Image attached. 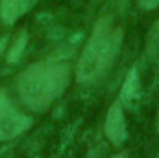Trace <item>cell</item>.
<instances>
[{
  "label": "cell",
  "instance_id": "cell-8",
  "mask_svg": "<svg viewBox=\"0 0 159 158\" xmlns=\"http://www.w3.org/2000/svg\"><path fill=\"white\" fill-rule=\"evenodd\" d=\"M148 52L150 54H156L159 50V21H156V24L150 28L148 32Z\"/></svg>",
  "mask_w": 159,
  "mask_h": 158
},
{
  "label": "cell",
  "instance_id": "cell-5",
  "mask_svg": "<svg viewBox=\"0 0 159 158\" xmlns=\"http://www.w3.org/2000/svg\"><path fill=\"white\" fill-rule=\"evenodd\" d=\"M37 0H0V19L4 24H15L22 15H26Z\"/></svg>",
  "mask_w": 159,
  "mask_h": 158
},
{
  "label": "cell",
  "instance_id": "cell-1",
  "mask_svg": "<svg viewBox=\"0 0 159 158\" xmlns=\"http://www.w3.org/2000/svg\"><path fill=\"white\" fill-rule=\"evenodd\" d=\"M124 39L122 26L115 22L111 15L100 17L87 39L76 67V80L80 84H93L113 65L119 56Z\"/></svg>",
  "mask_w": 159,
  "mask_h": 158
},
{
  "label": "cell",
  "instance_id": "cell-9",
  "mask_svg": "<svg viewBox=\"0 0 159 158\" xmlns=\"http://www.w3.org/2000/svg\"><path fill=\"white\" fill-rule=\"evenodd\" d=\"M137 4L143 9H156L159 6V0H137Z\"/></svg>",
  "mask_w": 159,
  "mask_h": 158
},
{
  "label": "cell",
  "instance_id": "cell-4",
  "mask_svg": "<svg viewBox=\"0 0 159 158\" xmlns=\"http://www.w3.org/2000/svg\"><path fill=\"white\" fill-rule=\"evenodd\" d=\"M104 132L106 138L113 143V145H122L126 136H128V128H126V119H124V112L120 102H115L107 116H106V123H104Z\"/></svg>",
  "mask_w": 159,
  "mask_h": 158
},
{
  "label": "cell",
  "instance_id": "cell-2",
  "mask_svg": "<svg viewBox=\"0 0 159 158\" xmlns=\"http://www.w3.org/2000/svg\"><path fill=\"white\" fill-rule=\"evenodd\" d=\"M70 80V69L57 60H44L30 65L19 78V95L32 110H43L56 101Z\"/></svg>",
  "mask_w": 159,
  "mask_h": 158
},
{
  "label": "cell",
  "instance_id": "cell-11",
  "mask_svg": "<svg viewBox=\"0 0 159 158\" xmlns=\"http://www.w3.org/2000/svg\"><path fill=\"white\" fill-rule=\"evenodd\" d=\"M157 121H159V119H157Z\"/></svg>",
  "mask_w": 159,
  "mask_h": 158
},
{
  "label": "cell",
  "instance_id": "cell-10",
  "mask_svg": "<svg viewBox=\"0 0 159 158\" xmlns=\"http://www.w3.org/2000/svg\"><path fill=\"white\" fill-rule=\"evenodd\" d=\"M6 43H7V37H0V54H2V50L6 48Z\"/></svg>",
  "mask_w": 159,
  "mask_h": 158
},
{
  "label": "cell",
  "instance_id": "cell-3",
  "mask_svg": "<svg viewBox=\"0 0 159 158\" xmlns=\"http://www.w3.org/2000/svg\"><path fill=\"white\" fill-rule=\"evenodd\" d=\"M30 125H32L30 117L20 114L17 106L11 102V99L0 89V141L19 136Z\"/></svg>",
  "mask_w": 159,
  "mask_h": 158
},
{
  "label": "cell",
  "instance_id": "cell-6",
  "mask_svg": "<svg viewBox=\"0 0 159 158\" xmlns=\"http://www.w3.org/2000/svg\"><path fill=\"white\" fill-rule=\"evenodd\" d=\"M141 93V84H139V75H137V69H131L128 73V77L122 84V91H120V104H126V106H131L137 97Z\"/></svg>",
  "mask_w": 159,
  "mask_h": 158
},
{
  "label": "cell",
  "instance_id": "cell-7",
  "mask_svg": "<svg viewBox=\"0 0 159 158\" xmlns=\"http://www.w3.org/2000/svg\"><path fill=\"white\" fill-rule=\"evenodd\" d=\"M26 45H28V34L22 30V32L17 36L15 43L11 45V48H9V54H7V62H9V63H15V62H17V60L22 56V52H24Z\"/></svg>",
  "mask_w": 159,
  "mask_h": 158
}]
</instances>
